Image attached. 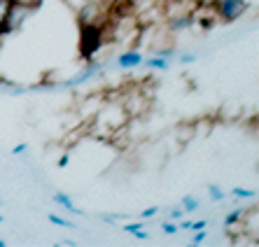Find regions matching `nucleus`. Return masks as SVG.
I'll use <instances>...</instances> for the list:
<instances>
[{
    "instance_id": "1",
    "label": "nucleus",
    "mask_w": 259,
    "mask_h": 247,
    "mask_svg": "<svg viewBox=\"0 0 259 247\" xmlns=\"http://www.w3.org/2000/svg\"><path fill=\"white\" fill-rule=\"evenodd\" d=\"M247 10L245 0H220V17L224 21H236Z\"/></svg>"
},
{
    "instance_id": "2",
    "label": "nucleus",
    "mask_w": 259,
    "mask_h": 247,
    "mask_svg": "<svg viewBox=\"0 0 259 247\" xmlns=\"http://www.w3.org/2000/svg\"><path fill=\"white\" fill-rule=\"evenodd\" d=\"M96 73H105V66H101V63H94V66L84 68L82 73H77L75 77L66 79V82H63V86H79V84H84V82H89L91 77H96Z\"/></svg>"
},
{
    "instance_id": "3",
    "label": "nucleus",
    "mask_w": 259,
    "mask_h": 247,
    "mask_svg": "<svg viewBox=\"0 0 259 247\" xmlns=\"http://www.w3.org/2000/svg\"><path fill=\"white\" fill-rule=\"evenodd\" d=\"M117 63H119V68H138L143 63V56H140V52H126L117 59Z\"/></svg>"
},
{
    "instance_id": "4",
    "label": "nucleus",
    "mask_w": 259,
    "mask_h": 247,
    "mask_svg": "<svg viewBox=\"0 0 259 247\" xmlns=\"http://www.w3.org/2000/svg\"><path fill=\"white\" fill-rule=\"evenodd\" d=\"M54 203H56V205H61L63 210L72 212V215H84V212L79 210V208H75V203L70 201V196H66V193H61V191H56V193H54Z\"/></svg>"
},
{
    "instance_id": "5",
    "label": "nucleus",
    "mask_w": 259,
    "mask_h": 247,
    "mask_svg": "<svg viewBox=\"0 0 259 247\" xmlns=\"http://www.w3.org/2000/svg\"><path fill=\"white\" fill-rule=\"evenodd\" d=\"M10 7H12V0H0V33L5 28L7 14H10Z\"/></svg>"
},
{
    "instance_id": "6",
    "label": "nucleus",
    "mask_w": 259,
    "mask_h": 247,
    "mask_svg": "<svg viewBox=\"0 0 259 247\" xmlns=\"http://www.w3.org/2000/svg\"><path fill=\"white\" fill-rule=\"evenodd\" d=\"M170 66L168 59H163V56H154V59L147 61V68H157V70H166Z\"/></svg>"
},
{
    "instance_id": "7",
    "label": "nucleus",
    "mask_w": 259,
    "mask_h": 247,
    "mask_svg": "<svg viewBox=\"0 0 259 247\" xmlns=\"http://www.w3.org/2000/svg\"><path fill=\"white\" fill-rule=\"evenodd\" d=\"M192 24H194L192 17H178V19H173V21H170V28H173V30H182V28H187V26H192Z\"/></svg>"
},
{
    "instance_id": "8",
    "label": "nucleus",
    "mask_w": 259,
    "mask_h": 247,
    "mask_svg": "<svg viewBox=\"0 0 259 247\" xmlns=\"http://www.w3.org/2000/svg\"><path fill=\"white\" fill-rule=\"evenodd\" d=\"M231 196H236V199H247V201H252V199H254V191H252V189L234 187V189H231Z\"/></svg>"
},
{
    "instance_id": "9",
    "label": "nucleus",
    "mask_w": 259,
    "mask_h": 247,
    "mask_svg": "<svg viewBox=\"0 0 259 247\" xmlns=\"http://www.w3.org/2000/svg\"><path fill=\"white\" fill-rule=\"evenodd\" d=\"M182 205H185V208H182L185 212H194V210H199V199H194V196H185V199H182Z\"/></svg>"
},
{
    "instance_id": "10",
    "label": "nucleus",
    "mask_w": 259,
    "mask_h": 247,
    "mask_svg": "<svg viewBox=\"0 0 259 247\" xmlns=\"http://www.w3.org/2000/svg\"><path fill=\"white\" fill-rule=\"evenodd\" d=\"M49 222L56 224V226H63V229H75V224H72L70 219H63V217H59V215H49Z\"/></svg>"
},
{
    "instance_id": "11",
    "label": "nucleus",
    "mask_w": 259,
    "mask_h": 247,
    "mask_svg": "<svg viewBox=\"0 0 259 247\" xmlns=\"http://www.w3.org/2000/svg\"><path fill=\"white\" fill-rule=\"evenodd\" d=\"M241 215H243L241 208H238V210H234V212H229V215L224 217V226H234V224L241 219Z\"/></svg>"
},
{
    "instance_id": "12",
    "label": "nucleus",
    "mask_w": 259,
    "mask_h": 247,
    "mask_svg": "<svg viewBox=\"0 0 259 247\" xmlns=\"http://www.w3.org/2000/svg\"><path fill=\"white\" fill-rule=\"evenodd\" d=\"M208 193H210L212 201H224V196H227V193L217 187V184H210V187H208Z\"/></svg>"
},
{
    "instance_id": "13",
    "label": "nucleus",
    "mask_w": 259,
    "mask_h": 247,
    "mask_svg": "<svg viewBox=\"0 0 259 247\" xmlns=\"http://www.w3.org/2000/svg\"><path fill=\"white\" fill-rule=\"evenodd\" d=\"M161 231L166 235H175L178 233V231H180V226H178V224H170V222H166V224H161Z\"/></svg>"
},
{
    "instance_id": "14",
    "label": "nucleus",
    "mask_w": 259,
    "mask_h": 247,
    "mask_svg": "<svg viewBox=\"0 0 259 247\" xmlns=\"http://www.w3.org/2000/svg\"><path fill=\"white\" fill-rule=\"evenodd\" d=\"M143 226H145V224H124V231L133 235V233H138V231L143 229Z\"/></svg>"
},
{
    "instance_id": "15",
    "label": "nucleus",
    "mask_w": 259,
    "mask_h": 247,
    "mask_svg": "<svg viewBox=\"0 0 259 247\" xmlns=\"http://www.w3.org/2000/svg\"><path fill=\"white\" fill-rule=\"evenodd\" d=\"M157 212H159V205H152V208H147V210L140 212V217H154Z\"/></svg>"
},
{
    "instance_id": "16",
    "label": "nucleus",
    "mask_w": 259,
    "mask_h": 247,
    "mask_svg": "<svg viewBox=\"0 0 259 247\" xmlns=\"http://www.w3.org/2000/svg\"><path fill=\"white\" fill-rule=\"evenodd\" d=\"M205 229H201V231H196V233H194V245H201V242L205 240Z\"/></svg>"
},
{
    "instance_id": "17",
    "label": "nucleus",
    "mask_w": 259,
    "mask_h": 247,
    "mask_svg": "<svg viewBox=\"0 0 259 247\" xmlns=\"http://www.w3.org/2000/svg\"><path fill=\"white\" fill-rule=\"evenodd\" d=\"M194 61H196V54H192V52L180 56V63H185V66H187V63H194Z\"/></svg>"
},
{
    "instance_id": "18",
    "label": "nucleus",
    "mask_w": 259,
    "mask_h": 247,
    "mask_svg": "<svg viewBox=\"0 0 259 247\" xmlns=\"http://www.w3.org/2000/svg\"><path fill=\"white\" fill-rule=\"evenodd\" d=\"M182 215H185V210H180V208H173V210H170V217L173 219H180Z\"/></svg>"
},
{
    "instance_id": "19",
    "label": "nucleus",
    "mask_w": 259,
    "mask_h": 247,
    "mask_svg": "<svg viewBox=\"0 0 259 247\" xmlns=\"http://www.w3.org/2000/svg\"><path fill=\"white\" fill-rule=\"evenodd\" d=\"M26 150H28V147H26V145H17V147H14V150H12V154H14V157H19V154H24Z\"/></svg>"
},
{
    "instance_id": "20",
    "label": "nucleus",
    "mask_w": 259,
    "mask_h": 247,
    "mask_svg": "<svg viewBox=\"0 0 259 247\" xmlns=\"http://www.w3.org/2000/svg\"><path fill=\"white\" fill-rule=\"evenodd\" d=\"M66 166H68V157H66V154H63V157L59 159V168H66Z\"/></svg>"
},
{
    "instance_id": "21",
    "label": "nucleus",
    "mask_w": 259,
    "mask_h": 247,
    "mask_svg": "<svg viewBox=\"0 0 259 247\" xmlns=\"http://www.w3.org/2000/svg\"><path fill=\"white\" fill-rule=\"evenodd\" d=\"M14 3H24V5H26V3H30V0H14Z\"/></svg>"
},
{
    "instance_id": "22",
    "label": "nucleus",
    "mask_w": 259,
    "mask_h": 247,
    "mask_svg": "<svg viewBox=\"0 0 259 247\" xmlns=\"http://www.w3.org/2000/svg\"><path fill=\"white\" fill-rule=\"evenodd\" d=\"M7 245V240H0V247H5Z\"/></svg>"
},
{
    "instance_id": "23",
    "label": "nucleus",
    "mask_w": 259,
    "mask_h": 247,
    "mask_svg": "<svg viewBox=\"0 0 259 247\" xmlns=\"http://www.w3.org/2000/svg\"><path fill=\"white\" fill-rule=\"evenodd\" d=\"M3 222H5V217H0V224H3Z\"/></svg>"
},
{
    "instance_id": "24",
    "label": "nucleus",
    "mask_w": 259,
    "mask_h": 247,
    "mask_svg": "<svg viewBox=\"0 0 259 247\" xmlns=\"http://www.w3.org/2000/svg\"><path fill=\"white\" fill-rule=\"evenodd\" d=\"M0 205H3V201H0Z\"/></svg>"
},
{
    "instance_id": "25",
    "label": "nucleus",
    "mask_w": 259,
    "mask_h": 247,
    "mask_svg": "<svg viewBox=\"0 0 259 247\" xmlns=\"http://www.w3.org/2000/svg\"><path fill=\"white\" fill-rule=\"evenodd\" d=\"M0 91H3V89H0Z\"/></svg>"
}]
</instances>
